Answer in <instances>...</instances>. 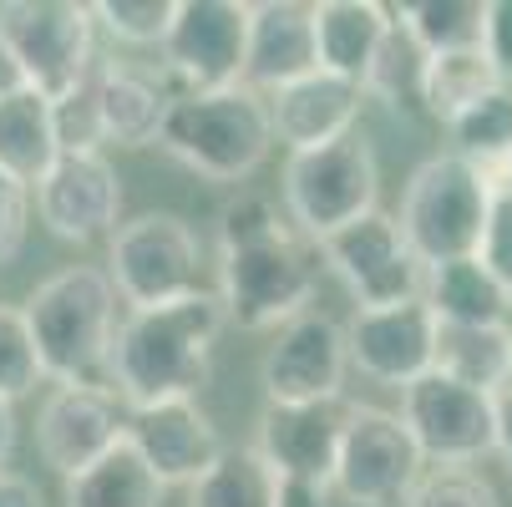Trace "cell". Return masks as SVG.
Wrapping results in <instances>:
<instances>
[{
  "instance_id": "cell-1",
  "label": "cell",
  "mask_w": 512,
  "mask_h": 507,
  "mask_svg": "<svg viewBox=\"0 0 512 507\" xmlns=\"http://www.w3.org/2000/svg\"><path fill=\"white\" fill-rule=\"evenodd\" d=\"M320 254L259 193L218 213V305L239 330H279L310 310Z\"/></svg>"
},
{
  "instance_id": "cell-2",
  "label": "cell",
  "mask_w": 512,
  "mask_h": 507,
  "mask_svg": "<svg viewBox=\"0 0 512 507\" xmlns=\"http://www.w3.org/2000/svg\"><path fill=\"white\" fill-rule=\"evenodd\" d=\"M224 325L229 320L213 289H193V295L158 310H132L107 350L112 396L127 411L158 401H193L213 376V345Z\"/></svg>"
},
{
  "instance_id": "cell-3",
  "label": "cell",
  "mask_w": 512,
  "mask_h": 507,
  "mask_svg": "<svg viewBox=\"0 0 512 507\" xmlns=\"http://www.w3.org/2000/svg\"><path fill=\"white\" fill-rule=\"evenodd\" d=\"M41 376L56 386H107V350L117 335V289L107 269L71 264L31 289L21 305Z\"/></svg>"
},
{
  "instance_id": "cell-4",
  "label": "cell",
  "mask_w": 512,
  "mask_h": 507,
  "mask_svg": "<svg viewBox=\"0 0 512 507\" xmlns=\"http://www.w3.org/2000/svg\"><path fill=\"white\" fill-rule=\"evenodd\" d=\"M158 148L173 153L183 168H193L208 183H239L274 148L269 107L249 87L173 97L168 102V117L158 127Z\"/></svg>"
},
{
  "instance_id": "cell-5",
  "label": "cell",
  "mask_w": 512,
  "mask_h": 507,
  "mask_svg": "<svg viewBox=\"0 0 512 507\" xmlns=\"http://www.w3.org/2000/svg\"><path fill=\"white\" fill-rule=\"evenodd\" d=\"M492 193H497V178L462 163L457 153L426 158L411 173L401 193V213H396V229L406 249L416 254V264L431 269L447 259H477Z\"/></svg>"
},
{
  "instance_id": "cell-6",
  "label": "cell",
  "mask_w": 512,
  "mask_h": 507,
  "mask_svg": "<svg viewBox=\"0 0 512 507\" xmlns=\"http://www.w3.org/2000/svg\"><path fill=\"white\" fill-rule=\"evenodd\" d=\"M376 198H381V163L365 132H345L310 153H289L284 163V208L295 229L315 244L365 219Z\"/></svg>"
},
{
  "instance_id": "cell-7",
  "label": "cell",
  "mask_w": 512,
  "mask_h": 507,
  "mask_svg": "<svg viewBox=\"0 0 512 507\" xmlns=\"http://www.w3.org/2000/svg\"><path fill=\"white\" fill-rule=\"evenodd\" d=\"M198 269H203L198 234L178 213H137V219L112 229L107 279L117 289V300L132 310H158L203 289Z\"/></svg>"
},
{
  "instance_id": "cell-8",
  "label": "cell",
  "mask_w": 512,
  "mask_h": 507,
  "mask_svg": "<svg viewBox=\"0 0 512 507\" xmlns=\"http://www.w3.org/2000/svg\"><path fill=\"white\" fill-rule=\"evenodd\" d=\"M92 6L82 0H6L0 6V41L16 56L21 77L46 102L77 87L97 51H92Z\"/></svg>"
},
{
  "instance_id": "cell-9",
  "label": "cell",
  "mask_w": 512,
  "mask_h": 507,
  "mask_svg": "<svg viewBox=\"0 0 512 507\" xmlns=\"http://www.w3.org/2000/svg\"><path fill=\"white\" fill-rule=\"evenodd\" d=\"M421 472L426 462L396 411H381V406L345 411V437H340L330 487L350 507H401L411 487L421 482Z\"/></svg>"
},
{
  "instance_id": "cell-10",
  "label": "cell",
  "mask_w": 512,
  "mask_h": 507,
  "mask_svg": "<svg viewBox=\"0 0 512 507\" xmlns=\"http://www.w3.org/2000/svg\"><path fill=\"white\" fill-rule=\"evenodd\" d=\"M315 254L350 289L355 310H386V305L421 300V274L426 269L406 249V239L396 229V213H386V208H371L365 219L320 239Z\"/></svg>"
},
{
  "instance_id": "cell-11",
  "label": "cell",
  "mask_w": 512,
  "mask_h": 507,
  "mask_svg": "<svg viewBox=\"0 0 512 507\" xmlns=\"http://www.w3.org/2000/svg\"><path fill=\"white\" fill-rule=\"evenodd\" d=\"M249 0H178L163 36V71L178 82L173 97L224 92L244 77Z\"/></svg>"
},
{
  "instance_id": "cell-12",
  "label": "cell",
  "mask_w": 512,
  "mask_h": 507,
  "mask_svg": "<svg viewBox=\"0 0 512 507\" xmlns=\"http://www.w3.org/2000/svg\"><path fill=\"white\" fill-rule=\"evenodd\" d=\"M396 416L411 431L421 462H436V467H472L497 442L492 396H482L472 386H457V381L436 376V371H426L421 381H411L401 391Z\"/></svg>"
},
{
  "instance_id": "cell-13",
  "label": "cell",
  "mask_w": 512,
  "mask_h": 507,
  "mask_svg": "<svg viewBox=\"0 0 512 507\" xmlns=\"http://www.w3.org/2000/svg\"><path fill=\"white\" fill-rule=\"evenodd\" d=\"M345 371V325L325 310H305L279 325L274 345L264 350V396L269 406L345 401Z\"/></svg>"
},
{
  "instance_id": "cell-14",
  "label": "cell",
  "mask_w": 512,
  "mask_h": 507,
  "mask_svg": "<svg viewBox=\"0 0 512 507\" xmlns=\"http://www.w3.org/2000/svg\"><path fill=\"white\" fill-rule=\"evenodd\" d=\"M41 224L66 244L112 239L122 224V178L102 153H61L36 183Z\"/></svg>"
},
{
  "instance_id": "cell-15",
  "label": "cell",
  "mask_w": 512,
  "mask_h": 507,
  "mask_svg": "<svg viewBox=\"0 0 512 507\" xmlns=\"http://www.w3.org/2000/svg\"><path fill=\"white\" fill-rule=\"evenodd\" d=\"M127 437V406L112 386H56L36 416V452L61 477L92 467Z\"/></svg>"
},
{
  "instance_id": "cell-16",
  "label": "cell",
  "mask_w": 512,
  "mask_h": 507,
  "mask_svg": "<svg viewBox=\"0 0 512 507\" xmlns=\"http://www.w3.org/2000/svg\"><path fill=\"white\" fill-rule=\"evenodd\" d=\"M345 355L360 376L381 386H411L431 371L436 355V315L421 300L386 305V310H355L345 325Z\"/></svg>"
},
{
  "instance_id": "cell-17",
  "label": "cell",
  "mask_w": 512,
  "mask_h": 507,
  "mask_svg": "<svg viewBox=\"0 0 512 507\" xmlns=\"http://www.w3.org/2000/svg\"><path fill=\"white\" fill-rule=\"evenodd\" d=\"M127 442L163 487H193L224 452L218 426L198 401H158L127 411Z\"/></svg>"
},
{
  "instance_id": "cell-18",
  "label": "cell",
  "mask_w": 512,
  "mask_h": 507,
  "mask_svg": "<svg viewBox=\"0 0 512 507\" xmlns=\"http://www.w3.org/2000/svg\"><path fill=\"white\" fill-rule=\"evenodd\" d=\"M345 411H350V401L264 406L254 452L279 477H305V482H325L330 487L335 457H340V437H345Z\"/></svg>"
},
{
  "instance_id": "cell-19",
  "label": "cell",
  "mask_w": 512,
  "mask_h": 507,
  "mask_svg": "<svg viewBox=\"0 0 512 507\" xmlns=\"http://www.w3.org/2000/svg\"><path fill=\"white\" fill-rule=\"evenodd\" d=\"M310 71H320V51H315V11L305 0H259V6H249V46L239 87L279 92L310 77Z\"/></svg>"
},
{
  "instance_id": "cell-20",
  "label": "cell",
  "mask_w": 512,
  "mask_h": 507,
  "mask_svg": "<svg viewBox=\"0 0 512 507\" xmlns=\"http://www.w3.org/2000/svg\"><path fill=\"white\" fill-rule=\"evenodd\" d=\"M365 92L345 77H330V71H310V77L289 82L279 92H269V132L284 142L289 153H310L325 148V142L355 132Z\"/></svg>"
},
{
  "instance_id": "cell-21",
  "label": "cell",
  "mask_w": 512,
  "mask_h": 507,
  "mask_svg": "<svg viewBox=\"0 0 512 507\" xmlns=\"http://www.w3.org/2000/svg\"><path fill=\"white\" fill-rule=\"evenodd\" d=\"M168 82L148 77L127 61H102L97 56V112H102V142L117 148H153L158 127L168 117Z\"/></svg>"
},
{
  "instance_id": "cell-22",
  "label": "cell",
  "mask_w": 512,
  "mask_h": 507,
  "mask_svg": "<svg viewBox=\"0 0 512 507\" xmlns=\"http://www.w3.org/2000/svg\"><path fill=\"white\" fill-rule=\"evenodd\" d=\"M315 11V51H320V71L345 77L360 87L365 66H371L381 36L391 31V11L376 0H320Z\"/></svg>"
},
{
  "instance_id": "cell-23",
  "label": "cell",
  "mask_w": 512,
  "mask_h": 507,
  "mask_svg": "<svg viewBox=\"0 0 512 507\" xmlns=\"http://www.w3.org/2000/svg\"><path fill=\"white\" fill-rule=\"evenodd\" d=\"M421 305L436 315V325H507L512 295L477 264V259H447L421 274Z\"/></svg>"
},
{
  "instance_id": "cell-24",
  "label": "cell",
  "mask_w": 512,
  "mask_h": 507,
  "mask_svg": "<svg viewBox=\"0 0 512 507\" xmlns=\"http://www.w3.org/2000/svg\"><path fill=\"white\" fill-rule=\"evenodd\" d=\"M431 371L482 396L512 386V320L507 325H436Z\"/></svg>"
},
{
  "instance_id": "cell-25",
  "label": "cell",
  "mask_w": 512,
  "mask_h": 507,
  "mask_svg": "<svg viewBox=\"0 0 512 507\" xmlns=\"http://www.w3.org/2000/svg\"><path fill=\"white\" fill-rule=\"evenodd\" d=\"M56 158H61V142H56L51 102L31 87L0 102V173L31 193Z\"/></svg>"
},
{
  "instance_id": "cell-26",
  "label": "cell",
  "mask_w": 512,
  "mask_h": 507,
  "mask_svg": "<svg viewBox=\"0 0 512 507\" xmlns=\"http://www.w3.org/2000/svg\"><path fill=\"white\" fill-rule=\"evenodd\" d=\"M163 497L168 487L148 472V462L132 452L127 437L92 467L66 477V507H163Z\"/></svg>"
},
{
  "instance_id": "cell-27",
  "label": "cell",
  "mask_w": 512,
  "mask_h": 507,
  "mask_svg": "<svg viewBox=\"0 0 512 507\" xmlns=\"http://www.w3.org/2000/svg\"><path fill=\"white\" fill-rule=\"evenodd\" d=\"M426 66L431 56L416 46V36L391 16V31L381 36L371 66L360 77V92L386 102L391 112H406V117H426Z\"/></svg>"
},
{
  "instance_id": "cell-28",
  "label": "cell",
  "mask_w": 512,
  "mask_h": 507,
  "mask_svg": "<svg viewBox=\"0 0 512 507\" xmlns=\"http://www.w3.org/2000/svg\"><path fill=\"white\" fill-rule=\"evenodd\" d=\"M452 153L482 173H502V163L512 158V82H502L497 92H487L482 102H472L467 112H457L447 122Z\"/></svg>"
},
{
  "instance_id": "cell-29",
  "label": "cell",
  "mask_w": 512,
  "mask_h": 507,
  "mask_svg": "<svg viewBox=\"0 0 512 507\" xmlns=\"http://www.w3.org/2000/svg\"><path fill=\"white\" fill-rule=\"evenodd\" d=\"M274 482L279 472L254 447H224L188 487V507H274Z\"/></svg>"
},
{
  "instance_id": "cell-30",
  "label": "cell",
  "mask_w": 512,
  "mask_h": 507,
  "mask_svg": "<svg viewBox=\"0 0 512 507\" xmlns=\"http://www.w3.org/2000/svg\"><path fill=\"white\" fill-rule=\"evenodd\" d=\"M482 11L487 0H411L391 16L416 36L426 56H457V51H482Z\"/></svg>"
},
{
  "instance_id": "cell-31",
  "label": "cell",
  "mask_w": 512,
  "mask_h": 507,
  "mask_svg": "<svg viewBox=\"0 0 512 507\" xmlns=\"http://www.w3.org/2000/svg\"><path fill=\"white\" fill-rule=\"evenodd\" d=\"M497 87H502V77L482 51L431 56V66H426V117H436L447 127L457 112H467L472 102H482Z\"/></svg>"
},
{
  "instance_id": "cell-32",
  "label": "cell",
  "mask_w": 512,
  "mask_h": 507,
  "mask_svg": "<svg viewBox=\"0 0 512 507\" xmlns=\"http://www.w3.org/2000/svg\"><path fill=\"white\" fill-rule=\"evenodd\" d=\"M41 376V360H36V345H31V330H26V315L16 305H0V401H21L36 391Z\"/></svg>"
},
{
  "instance_id": "cell-33",
  "label": "cell",
  "mask_w": 512,
  "mask_h": 507,
  "mask_svg": "<svg viewBox=\"0 0 512 507\" xmlns=\"http://www.w3.org/2000/svg\"><path fill=\"white\" fill-rule=\"evenodd\" d=\"M401 507H502V497L477 467H431Z\"/></svg>"
},
{
  "instance_id": "cell-34",
  "label": "cell",
  "mask_w": 512,
  "mask_h": 507,
  "mask_svg": "<svg viewBox=\"0 0 512 507\" xmlns=\"http://www.w3.org/2000/svg\"><path fill=\"white\" fill-rule=\"evenodd\" d=\"M178 0H97L92 21H102L122 46H163Z\"/></svg>"
},
{
  "instance_id": "cell-35",
  "label": "cell",
  "mask_w": 512,
  "mask_h": 507,
  "mask_svg": "<svg viewBox=\"0 0 512 507\" xmlns=\"http://www.w3.org/2000/svg\"><path fill=\"white\" fill-rule=\"evenodd\" d=\"M477 264L512 295V188H502V183H497L492 208H487V229H482V244H477Z\"/></svg>"
},
{
  "instance_id": "cell-36",
  "label": "cell",
  "mask_w": 512,
  "mask_h": 507,
  "mask_svg": "<svg viewBox=\"0 0 512 507\" xmlns=\"http://www.w3.org/2000/svg\"><path fill=\"white\" fill-rule=\"evenodd\" d=\"M26 224H31V193L21 183H11L0 173V264L16 259L26 244Z\"/></svg>"
},
{
  "instance_id": "cell-37",
  "label": "cell",
  "mask_w": 512,
  "mask_h": 507,
  "mask_svg": "<svg viewBox=\"0 0 512 507\" xmlns=\"http://www.w3.org/2000/svg\"><path fill=\"white\" fill-rule=\"evenodd\" d=\"M482 56L497 66L502 82H512V0H487V11H482Z\"/></svg>"
},
{
  "instance_id": "cell-38",
  "label": "cell",
  "mask_w": 512,
  "mask_h": 507,
  "mask_svg": "<svg viewBox=\"0 0 512 507\" xmlns=\"http://www.w3.org/2000/svg\"><path fill=\"white\" fill-rule=\"evenodd\" d=\"M274 507H330V487L305 482V477H279L274 482Z\"/></svg>"
},
{
  "instance_id": "cell-39",
  "label": "cell",
  "mask_w": 512,
  "mask_h": 507,
  "mask_svg": "<svg viewBox=\"0 0 512 507\" xmlns=\"http://www.w3.org/2000/svg\"><path fill=\"white\" fill-rule=\"evenodd\" d=\"M0 507H46L41 487L21 472H0Z\"/></svg>"
},
{
  "instance_id": "cell-40",
  "label": "cell",
  "mask_w": 512,
  "mask_h": 507,
  "mask_svg": "<svg viewBox=\"0 0 512 507\" xmlns=\"http://www.w3.org/2000/svg\"><path fill=\"white\" fill-rule=\"evenodd\" d=\"M492 411H497V442H492V452H497V457L507 462V472H512V386L492 396Z\"/></svg>"
},
{
  "instance_id": "cell-41",
  "label": "cell",
  "mask_w": 512,
  "mask_h": 507,
  "mask_svg": "<svg viewBox=\"0 0 512 507\" xmlns=\"http://www.w3.org/2000/svg\"><path fill=\"white\" fill-rule=\"evenodd\" d=\"M16 92H26V77H21L16 56L6 51V41H0V102H6V97H16Z\"/></svg>"
},
{
  "instance_id": "cell-42",
  "label": "cell",
  "mask_w": 512,
  "mask_h": 507,
  "mask_svg": "<svg viewBox=\"0 0 512 507\" xmlns=\"http://www.w3.org/2000/svg\"><path fill=\"white\" fill-rule=\"evenodd\" d=\"M11 452H16V411H11L6 401H0V472H6Z\"/></svg>"
},
{
  "instance_id": "cell-43",
  "label": "cell",
  "mask_w": 512,
  "mask_h": 507,
  "mask_svg": "<svg viewBox=\"0 0 512 507\" xmlns=\"http://www.w3.org/2000/svg\"><path fill=\"white\" fill-rule=\"evenodd\" d=\"M497 183H502V188H512V158L502 163V173H497Z\"/></svg>"
}]
</instances>
